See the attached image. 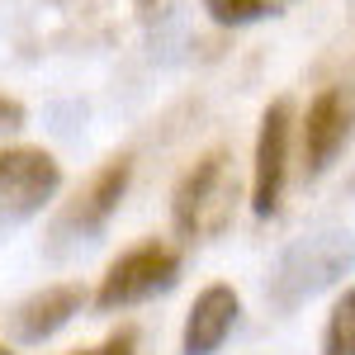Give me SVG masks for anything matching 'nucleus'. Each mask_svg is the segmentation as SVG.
I'll return each instance as SVG.
<instances>
[{
    "label": "nucleus",
    "mask_w": 355,
    "mask_h": 355,
    "mask_svg": "<svg viewBox=\"0 0 355 355\" xmlns=\"http://www.w3.org/2000/svg\"><path fill=\"white\" fill-rule=\"evenodd\" d=\"M351 266H355V232H341V227L303 232L299 242H289L279 251L270 279H266V299L279 313H294L308 299H318L322 289H331Z\"/></svg>",
    "instance_id": "f257e3e1"
},
{
    "label": "nucleus",
    "mask_w": 355,
    "mask_h": 355,
    "mask_svg": "<svg viewBox=\"0 0 355 355\" xmlns=\"http://www.w3.org/2000/svg\"><path fill=\"white\" fill-rule=\"evenodd\" d=\"M237 209V171H232V152L214 147L180 175V185L171 194V223L185 242H214L227 232Z\"/></svg>",
    "instance_id": "f03ea898"
},
{
    "label": "nucleus",
    "mask_w": 355,
    "mask_h": 355,
    "mask_svg": "<svg viewBox=\"0 0 355 355\" xmlns=\"http://www.w3.org/2000/svg\"><path fill=\"white\" fill-rule=\"evenodd\" d=\"M175 284H180V251L166 242H137L105 270L100 289H95V308L119 313V308L147 303L157 294H171Z\"/></svg>",
    "instance_id": "7ed1b4c3"
},
{
    "label": "nucleus",
    "mask_w": 355,
    "mask_h": 355,
    "mask_svg": "<svg viewBox=\"0 0 355 355\" xmlns=\"http://www.w3.org/2000/svg\"><path fill=\"white\" fill-rule=\"evenodd\" d=\"M351 137H355V90L351 85H322L308 100V114L299 123L303 180H322L336 166V157L351 147Z\"/></svg>",
    "instance_id": "20e7f679"
},
{
    "label": "nucleus",
    "mask_w": 355,
    "mask_h": 355,
    "mask_svg": "<svg viewBox=\"0 0 355 355\" xmlns=\"http://www.w3.org/2000/svg\"><path fill=\"white\" fill-rule=\"evenodd\" d=\"M62 190V166L43 147H5L0 152V223H24L43 214Z\"/></svg>",
    "instance_id": "39448f33"
},
{
    "label": "nucleus",
    "mask_w": 355,
    "mask_h": 355,
    "mask_svg": "<svg viewBox=\"0 0 355 355\" xmlns=\"http://www.w3.org/2000/svg\"><path fill=\"white\" fill-rule=\"evenodd\" d=\"M289 142H294V105L275 100L266 105L261 128H256V162H251V214L256 218L279 214L284 180H289Z\"/></svg>",
    "instance_id": "423d86ee"
},
{
    "label": "nucleus",
    "mask_w": 355,
    "mask_h": 355,
    "mask_svg": "<svg viewBox=\"0 0 355 355\" xmlns=\"http://www.w3.org/2000/svg\"><path fill=\"white\" fill-rule=\"evenodd\" d=\"M128 185H133V157H110V162L81 185V194L67 204V214L57 218V232H62V237H81V242L100 237V232L110 227V218L119 214Z\"/></svg>",
    "instance_id": "0eeeda50"
},
{
    "label": "nucleus",
    "mask_w": 355,
    "mask_h": 355,
    "mask_svg": "<svg viewBox=\"0 0 355 355\" xmlns=\"http://www.w3.org/2000/svg\"><path fill=\"white\" fill-rule=\"evenodd\" d=\"M242 299L232 284H209L185 313V331H180V355H218L223 341L237 327Z\"/></svg>",
    "instance_id": "6e6552de"
},
{
    "label": "nucleus",
    "mask_w": 355,
    "mask_h": 355,
    "mask_svg": "<svg viewBox=\"0 0 355 355\" xmlns=\"http://www.w3.org/2000/svg\"><path fill=\"white\" fill-rule=\"evenodd\" d=\"M85 308V289L76 279H67V284H48V289H38V294H28L19 308H15V341H24V346H38V341H48L57 331L67 327L76 313Z\"/></svg>",
    "instance_id": "1a4fd4ad"
},
{
    "label": "nucleus",
    "mask_w": 355,
    "mask_h": 355,
    "mask_svg": "<svg viewBox=\"0 0 355 355\" xmlns=\"http://www.w3.org/2000/svg\"><path fill=\"white\" fill-rule=\"evenodd\" d=\"M322 355H355V284L331 303L327 331H322Z\"/></svg>",
    "instance_id": "9d476101"
},
{
    "label": "nucleus",
    "mask_w": 355,
    "mask_h": 355,
    "mask_svg": "<svg viewBox=\"0 0 355 355\" xmlns=\"http://www.w3.org/2000/svg\"><path fill=\"white\" fill-rule=\"evenodd\" d=\"M204 10L223 28H246V24H261V19L279 15L275 0H204Z\"/></svg>",
    "instance_id": "9b49d317"
},
{
    "label": "nucleus",
    "mask_w": 355,
    "mask_h": 355,
    "mask_svg": "<svg viewBox=\"0 0 355 355\" xmlns=\"http://www.w3.org/2000/svg\"><path fill=\"white\" fill-rule=\"evenodd\" d=\"M76 355H137V331L123 327V331H114L110 341H100V346H90V351H76Z\"/></svg>",
    "instance_id": "f8f14e48"
},
{
    "label": "nucleus",
    "mask_w": 355,
    "mask_h": 355,
    "mask_svg": "<svg viewBox=\"0 0 355 355\" xmlns=\"http://www.w3.org/2000/svg\"><path fill=\"white\" fill-rule=\"evenodd\" d=\"M24 119H28V110L19 105V100L0 95V137H5V133H19V128H24Z\"/></svg>",
    "instance_id": "ddd939ff"
},
{
    "label": "nucleus",
    "mask_w": 355,
    "mask_h": 355,
    "mask_svg": "<svg viewBox=\"0 0 355 355\" xmlns=\"http://www.w3.org/2000/svg\"><path fill=\"white\" fill-rule=\"evenodd\" d=\"M0 355H15V351H10V346H5V341H0Z\"/></svg>",
    "instance_id": "4468645a"
}]
</instances>
